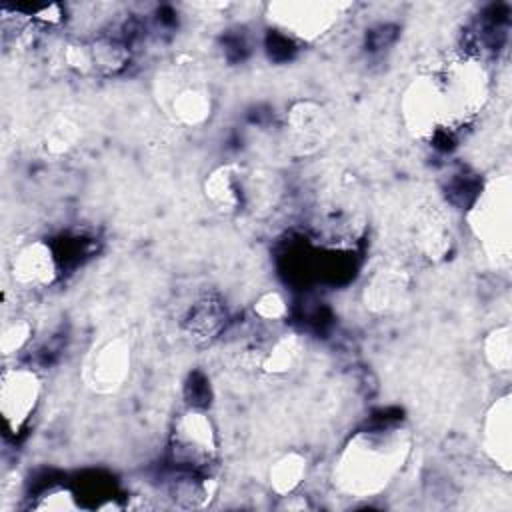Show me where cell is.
Wrapping results in <instances>:
<instances>
[{
    "label": "cell",
    "mask_w": 512,
    "mask_h": 512,
    "mask_svg": "<svg viewBox=\"0 0 512 512\" xmlns=\"http://www.w3.org/2000/svg\"><path fill=\"white\" fill-rule=\"evenodd\" d=\"M304 474V458L298 454H288L276 462L272 470V484L278 492H290Z\"/></svg>",
    "instance_id": "14"
},
{
    "label": "cell",
    "mask_w": 512,
    "mask_h": 512,
    "mask_svg": "<svg viewBox=\"0 0 512 512\" xmlns=\"http://www.w3.org/2000/svg\"><path fill=\"white\" fill-rule=\"evenodd\" d=\"M488 358L492 360L494 366L506 370L510 364V340H508V330H496L490 336L488 344Z\"/></svg>",
    "instance_id": "16"
},
{
    "label": "cell",
    "mask_w": 512,
    "mask_h": 512,
    "mask_svg": "<svg viewBox=\"0 0 512 512\" xmlns=\"http://www.w3.org/2000/svg\"><path fill=\"white\" fill-rule=\"evenodd\" d=\"M290 130L298 144L316 146L324 140V136L328 132V122L320 108L302 104L290 116Z\"/></svg>",
    "instance_id": "12"
},
{
    "label": "cell",
    "mask_w": 512,
    "mask_h": 512,
    "mask_svg": "<svg viewBox=\"0 0 512 512\" xmlns=\"http://www.w3.org/2000/svg\"><path fill=\"white\" fill-rule=\"evenodd\" d=\"M476 220L472 226L478 238L484 242L492 254L506 256L508 254V238H510V200H508V182H492L480 194L478 204L474 206Z\"/></svg>",
    "instance_id": "4"
},
{
    "label": "cell",
    "mask_w": 512,
    "mask_h": 512,
    "mask_svg": "<svg viewBox=\"0 0 512 512\" xmlns=\"http://www.w3.org/2000/svg\"><path fill=\"white\" fill-rule=\"evenodd\" d=\"M256 312L262 318H280L284 314V300L276 292H270L258 300Z\"/></svg>",
    "instance_id": "17"
},
{
    "label": "cell",
    "mask_w": 512,
    "mask_h": 512,
    "mask_svg": "<svg viewBox=\"0 0 512 512\" xmlns=\"http://www.w3.org/2000/svg\"><path fill=\"white\" fill-rule=\"evenodd\" d=\"M172 452L180 464L190 468L206 466L216 454V434L206 414L190 410L176 422L172 434Z\"/></svg>",
    "instance_id": "6"
},
{
    "label": "cell",
    "mask_w": 512,
    "mask_h": 512,
    "mask_svg": "<svg viewBox=\"0 0 512 512\" xmlns=\"http://www.w3.org/2000/svg\"><path fill=\"white\" fill-rule=\"evenodd\" d=\"M30 324L24 322V320H18V322H12V324H6L4 330H2V340H0V346H2V352L4 354H12L16 350H20L26 340L30 338Z\"/></svg>",
    "instance_id": "15"
},
{
    "label": "cell",
    "mask_w": 512,
    "mask_h": 512,
    "mask_svg": "<svg viewBox=\"0 0 512 512\" xmlns=\"http://www.w3.org/2000/svg\"><path fill=\"white\" fill-rule=\"evenodd\" d=\"M410 242L420 258H440L448 248L446 222L436 206H418L410 224Z\"/></svg>",
    "instance_id": "10"
},
{
    "label": "cell",
    "mask_w": 512,
    "mask_h": 512,
    "mask_svg": "<svg viewBox=\"0 0 512 512\" xmlns=\"http://www.w3.org/2000/svg\"><path fill=\"white\" fill-rule=\"evenodd\" d=\"M130 370V346L122 338H114L102 344L88 366L90 382L98 390H114L118 388Z\"/></svg>",
    "instance_id": "9"
},
{
    "label": "cell",
    "mask_w": 512,
    "mask_h": 512,
    "mask_svg": "<svg viewBox=\"0 0 512 512\" xmlns=\"http://www.w3.org/2000/svg\"><path fill=\"white\" fill-rule=\"evenodd\" d=\"M12 278L20 286L28 288H42L52 284L56 278L58 266H56V256L52 248L42 242L34 240L26 246H22L14 256H12Z\"/></svg>",
    "instance_id": "7"
},
{
    "label": "cell",
    "mask_w": 512,
    "mask_h": 512,
    "mask_svg": "<svg viewBox=\"0 0 512 512\" xmlns=\"http://www.w3.org/2000/svg\"><path fill=\"white\" fill-rule=\"evenodd\" d=\"M484 98V68L474 60L454 58L408 86L402 102L404 120L418 138H434L464 124Z\"/></svg>",
    "instance_id": "1"
},
{
    "label": "cell",
    "mask_w": 512,
    "mask_h": 512,
    "mask_svg": "<svg viewBox=\"0 0 512 512\" xmlns=\"http://www.w3.org/2000/svg\"><path fill=\"white\" fill-rule=\"evenodd\" d=\"M342 8L332 2H276L270 4L268 18L290 38L314 40L336 24Z\"/></svg>",
    "instance_id": "3"
},
{
    "label": "cell",
    "mask_w": 512,
    "mask_h": 512,
    "mask_svg": "<svg viewBox=\"0 0 512 512\" xmlns=\"http://www.w3.org/2000/svg\"><path fill=\"white\" fill-rule=\"evenodd\" d=\"M406 452L408 440L398 428L358 432L338 458V484L348 494H374L390 482Z\"/></svg>",
    "instance_id": "2"
},
{
    "label": "cell",
    "mask_w": 512,
    "mask_h": 512,
    "mask_svg": "<svg viewBox=\"0 0 512 512\" xmlns=\"http://www.w3.org/2000/svg\"><path fill=\"white\" fill-rule=\"evenodd\" d=\"M508 398H504L494 410L488 414L486 422V450L492 452L494 458H498L504 466H508V454H510V420H508Z\"/></svg>",
    "instance_id": "13"
},
{
    "label": "cell",
    "mask_w": 512,
    "mask_h": 512,
    "mask_svg": "<svg viewBox=\"0 0 512 512\" xmlns=\"http://www.w3.org/2000/svg\"><path fill=\"white\" fill-rule=\"evenodd\" d=\"M40 400V380L26 366H12L0 378V412L6 428L20 434Z\"/></svg>",
    "instance_id": "5"
},
{
    "label": "cell",
    "mask_w": 512,
    "mask_h": 512,
    "mask_svg": "<svg viewBox=\"0 0 512 512\" xmlns=\"http://www.w3.org/2000/svg\"><path fill=\"white\" fill-rule=\"evenodd\" d=\"M176 82L170 84L168 104L174 116L184 124H200L210 116L212 98L208 86L196 80L194 76H176Z\"/></svg>",
    "instance_id": "8"
},
{
    "label": "cell",
    "mask_w": 512,
    "mask_h": 512,
    "mask_svg": "<svg viewBox=\"0 0 512 512\" xmlns=\"http://www.w3.org/2000/svg\"><path fill=\"white\" fill-rule=\"evenodd\" d=\"M408 294V280L402 272L382 270L366 284V306L388 312L404 304Z\"/></svg>",
    "instance_id": "11"
}]
</instances>
